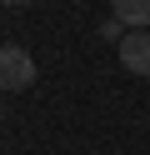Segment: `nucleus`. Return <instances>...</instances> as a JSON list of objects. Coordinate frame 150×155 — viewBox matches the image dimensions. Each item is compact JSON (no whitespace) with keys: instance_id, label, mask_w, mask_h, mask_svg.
I'll return each mask as SVG.
<instances>
[{"instance_id":"obj_5","label":"nucleus","mask_w":150,"mask_h":155,"mask_svg":"<svg viewBox=\"0 0 150 155\" xmlns=\"http://www.w3.org/2000/svg\"><path fill=\"white\" fill-rule=\"evenodd\" d=\"M0 5H30V0H0Z\"/></svg>"},{"instance_id":"obj_1","label":"nucleus","mask_w":150,"mask_h":155,"mask_svg":"<svg viewBox=\"0 0 150 155\" xmlns=\"http://www.w3.org/2000/svg\"><path fill=\"white\" fill-rule=\"evenodd\" d=\"M35 80V60L20 45H0V90H25Z\"/></svg>"},{"instance_id":"obj_3","label":"nucleus","mask_w":150,"mask_h":155,"mask_svg":"<svg viewBox=\"0 0 150 155\" xmlns=\"http://www.w3.org/2000/svg\"><path fill=\"white\" fill-rule=\"evenodd\" d=\"M115 20H125L130 30H150V0H110Z\"/></svg>"},{"instance_id":"obj_2","label":"nucleus","mask_w":150,"mask_h":155,"mask_svg":"<svg viewBox=\"0 0 150 155\" xmlns=\"http://www.w3.org/2000/svg\"><path fill=\"white\" fill-rule=\"evenodd\" d=\"M120 65L130 75H150V30H130L120 40Z\"/></svg>"},{"instance_id":"obj_4","label":"nucleus","mask_w":150,"mask_h":155,"mask_svg":"<svg viewBox=\"0 0 150 155\" xmlns=\"http://www.w3.org/2000/svg\"><path fill=\"white\" fill-rule=\"evenodd\" d=\"M120 25H125V20H105V25H100V35H105V40H115V45H120V40H125V35H120Z\"/></svg>"}]
</instances>
